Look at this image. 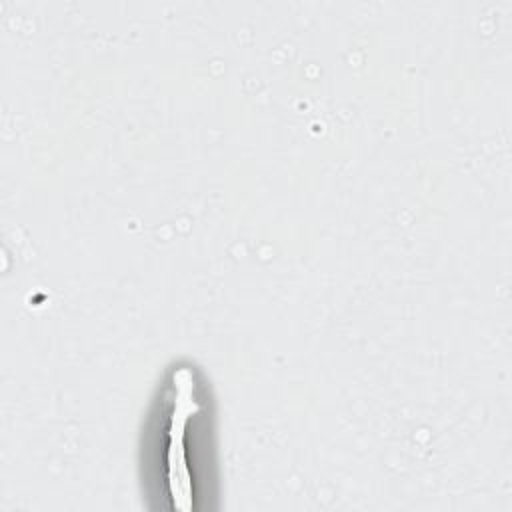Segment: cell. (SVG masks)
Segmentation results:
<instances>
[{
    "label": "cell",
    "instance_id": "6da1fadb",
    "mask_svg": "<svg viewBox=\"0 0 512 512\" xmlns=\"http://www.w3.org/2000/svg\"><path fill=\"white\" fill-rule=\"evenodd\" d=\"M202 410L194 370L178 366L170 378V396L166 408L164 428V454H162V480L170 500V508L190 512L194 508V476L188 460L186 434L190 420Z\"/></svg>",
    "mask_w": 512,
    "mask_h": 512
}]
</instances>
